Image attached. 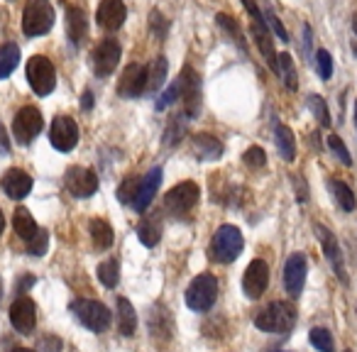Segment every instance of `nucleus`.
<instances>
[{"label": "nucleus", "mask_w": 357, "mask_h": 352, "mask_svg": "<svg viewBox=\"0 0 357 352\" xmlns=\"http://www.w3.org/2000/svg\"><path fill=\"white\" fill-rule=\"evenodd\" d=\"M186 113H181V115H172L169 118V125H167V130H164V144L167 147H174V144H178L181 142V137H184V132H186Z\"/></svg>", "instance_id": "c85d7f7f"}, {"label": "nucleus", "mask_w": 357, "mask_h": 352, "mask_svg": "<svg viewBox=\"0 0 357 352\" xmlns=\"http://www.w3.org/2000/svg\"><path fill=\"white\" fill-rule=\"evenodd\" d=\"M27 81L37 95H50L56 86V71L47 56L37 54L27 61Z\"/></svg>", "instance_id": "423d86ee"}, {"label": "nucleus", "mask_w": 357, "mask_h": 352, "mask_svg": "<svg viewBox=\"0 0 357 352\" xmlns=\"http://www.w3.org/2000/svg\"><path fill=\"white\" fill-rule=\"evenodd\" d=\"M215 20H218V25L223 27V30L230 32V37H233V42L240 47L243 52H248V47H245V40H243V32H240V27L233 22V17L225 15V13H220V15H215Z\"/></svg>", "instance_id": "c9c22d12"}, {"label": "nucleus", "mask_w": 357, "mask_h": 352, "mask_svg": "<svg viewBox=\"0 0 357 352\" xmlns=\"http://www.w3.org/2000/svg\"><path fill=\"white\" fill-rule=\"evenodd\" d=\"M42 128H45V120H42V113L35 105L20 108L15 120H13V132H15V139L20 144H30L42 132Z\"/></svg>", "instance_id": "6e6552de"}, {"label": "nucleus", "mask_w": 357, "mask_h": 352, "mask_svg": "<svg viewBox=\"0 0 357 352\" xmlns=\"http://www.w3.org/2000/svg\"><path fill=\"white\" fill-rule=\"evenodd\" d=\"M120 45L115 40H103L98 47H96L93 52V71L96 76H100V79H105V76H110L115 69H118L120 64Z\"/></svg>", "instance_id": "f8f14e48"}, {"label": "nucleus", "mask_w": 357, "mask_h": 352, "mask_svg": "<svg viewBox=\"0 0 357 352\" xmlns=\"http://www.w3.org/2000/svg\"><path fill=\"white\" fill-rule=\"evenodd\" d=\"M139 176H128V179L120 184L118 189V199L123 201V204H135V196H137V189H139Z\"/></svg>", "instance_id": "e433bc0d"}, {"label": "nucleus", "mask_w": 357, "mask_h": 352, "mask_svg": "<svg viewBox=\"0 0 357 352\" xmlns=\"http://www.w3.org/2000/svg\"><path fill=\"white\" fill-rule=\"evenodd\" d=\"M98 279L103 286L108 289H115V284H118L120 279V267H118V259H105V262L98 264Z\"/></svg>", "instance_id": "473e14b6"}, {"label": "nucleus", "mask_w": 357, "mask_h": 352, "mask_svg": "<svg viewBox=\"0 0 357 352\" xmlns=\"http://www.w3.org/2000/svg\"><path fill=\"white\" fill-rule=\"evenodd\" d=\"M137 238L139 243L144 245V247H154V245L159 243V238H162V230H159V223L152 218H142L137 225Z\"/></svg>", "instance_id": "2f4dec72"}, {"label": "nucleus", "mask_w": 357, "mask_h": 352, "mask_svg": "<svg viewBox=\"0 0 357 352\" xmlns=\"http://www.w3.org/2000/svg\"><path fill=\"white\" fill-rule=\"evenodd\" d=\"M306 272H308V264L306 257L301 252L291 254L287 259V267H284V286L291 296H298L303 291V284H306Z\"/></svg>", "instance_id": "a211bd4d"}, {"label": "nucleus", "mask_w": 357, "mask_h": 352, "mask_svg": "<svg viewBox=\"0 0 357 352\" xmlns=\"http://www.w3.org/2000/svg\"><path fill=\"white\" fill-rule=\"evenodd\" d=\"M308 108H311V113L316 115L323 128L331 125V113H328V105H326V100H323V95H308Z\"/></svg>", "instance_id": "f704fd0d"}, {"label": "nucleus", "mask_w": 357, "mask_h": 352, "mask_svg": "<svg viewBox=\"0 0 357 352\" xmlns=\"http://www.w3.org/2000/svg\"><path fill=\"white\" fill-rule=\"evenodd\" d=\"M89 230H91V240H93V245L98 250H108L110 245H113V228H110L105 220H100V218H96V220H91V225H89Z\"/></svg>", "instance_id": "cd10ccee"}, {"label": "nucleus", "mask_w": 357, "mask_h": 352, "mask_svg": "<svg viewBox=\"0 0 357 352\" xmlns=\"http://www.w3.org/2000/svg\"><path fill=\"white\" fill-rule=\"evenodd\" d=\"M316 66H318V76H321L323 81L331 79V74H333V59H331V54H328L326 49H318L316 52Z\"/></svg>", "instance_id": "ea45409f"}, {"label": "nucleus", "mask_w": 357, "mask_h": 352, "mask_svg": "<svg viewBox=\"0 0 357 352\" xmlns=\"http://www.w3.org/2000/svg\"><path fill=\"white\" fill-rule=\"evenodd\" d=\"M71 311H74L76 321L81 326H86L93 332H103L110 326V311L108 306H103L100 301H91V298H81V301L71 303Z\"/></svg>", "instance_id": "39448f33"}, {"label": "nucleus", "mask_w": 357, "mask_h": 352, "mask_svg": "<svg viewBox=\"0 0 357 352\" xmlns=\"http://www.w3.org/2000/svg\"><path fill=\"white\" fill-rule=\"evenodd\" d=\"M64 184L71 196H76V199H89V196H93L96 191H98V176L86 167H71L69 171H66Z\"/></svg>", "instance_id": "9d476101"}, {"label": "nucleus", "mask_w": 357, "mask_h": 352, "mask_svg": "<svg viewBox=\"0 0 357 352\" xmlns=\"http://www.w3.org/2000/svg\"><path fill=\"white\" fill-rule=\"evenodd\" d=\"M125 17H128V8L123 0H100L98 10H96V22L105 32L120 30L125 25Z\"/></svg>", "instance_id": "ddd939ff"}, {"label": "nucleus", "mask_w": 357, "mask_h": 352, "mask_svg": "<svg viewBox=\"0 0 357 352\" xmlns=\"http://www.w3.org/2000/svg\"><path fill=\"white\" fill-rule=\"evenodd\" d=\"M215 298H218V279L213 274H199L186 289V306L191 311L206 313L213 308Z\"/></svg>", "instance_id": "20e7f679"}, {"label": "nucleus", "mask_w": 357, "mask_h": 352, "mask_svg": "<svg viewBox=\"0 0 357 352\" xmlns=\"http://www.w3.org/2000/svg\"><path fill=\"white\" fill-rule=\"evenodd\" d=\"M118 330L125 337L135 335V330H137V313L128 298H118Z\"/></svg>", "instance_id": "5701e85b"}, {"label": "nucleus", "mask_w": 357, "mask_h": 352, "mask_svg": "<svg viewBox=\"0 0 357 352\" xmlns=\"http://www.w3.org/2000/svg\"><path fill=\"white\" fill-rule=\"evenodd\" d=\"M17 64H20V49H17V45L8 42V45L0 47V81L8 79L17 69Z\"/></svg>", "instance_id": "bb28decb"}, {"label": "nucleus", "mask_w": 357, "mask_h": 352, "mask_svg": "<svg viewBox=\"0 0 357 352\" xmlns=\"http://www.w3.org/2000/svg\"><path fill=\"white\" fill-rule=\"evenodd\" d=\"M3 191L13 201H22L32 191V176L22 169H8L3 176Z\"/></svg>", "instance_id": "6ab92c4d"}, {"label": "nucleus", "mask_w": 357, "mask_h": 352, "mask_svg": "<svg viewBox=\"0 0 357 352\" xmlns=\"http://www.w3.org/2000/svg\"><path fill=\"white\" fill-rule=\"evenodd\" d=\"M274 139H277V149L284 157V162H294V157H296V139H294L291 130H289L287 125H277Z\"/></svg>", "instance_id": "393cba45"}, {"label": "nucleus", "mask_w": 357, "mask_h": 352, "mask_svg": "<svg viewBox=\"0 0 357 352\" xmlns=\"http://www.w3.org/2000/svg\"><path fill=\"white\" fill-rule=\"evenodd\" d=\"M3 230H6V215H3V211H0V235H3Z\"/></svg>", "instance_id": "49530a36"}, {"label": "nucleus", "mask_w": 357, "mask_h": 352, "mask_svg": "<svg viewBox=\"0 0 357 352\" xmlns=\"http://www.w3.org/2000/svg\"><path fill=\"white\" fill-rule=\"evenodd\" d=\"M81 105H84V110L93 108V93H91V91H86V93H84V100H81Z\"/></svg>", "instance_id": "a18cd8bd"}, {"label": "nucleus", "mask_w": 357, "mask_h": 352, "mask_svg": "<svg viewBox=\"0 0 357 352\" xmlns=\"http://www.w3.org/2000/svg\"><path fill=\"white\" fill-rule=\"evenodd\" d=\"M296 323V308L289 301H274L255 316V326L264 332H289Z\"/></svg>", "instance_id": "f257e3e1"}, {"label": "nucleus", "mask_w": 357, "mask_h": 352, "mask_svg": "<svg viewBox=\"0 0 357 352\" xmlns=\"http://www.w3.org/2000/svg\"><path fill=\"white\" fill-rule=\"evenodd\" d=\"M355 125H357V100H355Z\"/></svg>", "instance_id": "3c124183"}, {"label": "nucleus", "mask_w": 357, "mask_h": 352, "mask_svg": "<svg viewBox=\"0 0 357 352\" xmlns=\"http://www.w3.org/2000/svg\"><path fill=\"white\" fill-rule=\"evenodd\" d=\"M164 81H167V59L157 56V59L152 61V66L147 69V91L149 93H157L164 86Z\"/></svg>", "instance_id": "7c9ffc66"}, {"label": "nucleus", "mask_w": 357, "mask_h": 352, "mask_svg": "<svg viewBox=\"0 0 357 352\" xmlns=\"http://www.w3.org/2000/svg\"><path fill=\"white\" fill-rule=\"evenodd\" d=\"M194 149L199 152L201 159H218L223 154V144H220L218 137L208 132H201L194 137Z\"/></svg>", "instance_id": "b1692460"}, {"label": "nucleus", "mask_w": 357, "mask_h": 352, "mask_svg": "<svg viewBox=\"0 0 357 352\" xmlns=\"http://www.w3.org/2000/svg\"><path fill=\"white\" fill-rule=\"evenodd\" d=\"M267 20H269V27H272L274 32H277V37L282 42H289V35H287V30H284V25H282V20H279L277 15H274L272 10H267Z\"/></svg>", "instance_id": "37998d69"}, {"label": "nucleus", "mask_w": 357, "mask_h": 352, "mask_svg": "<svg viewBox=\"0 0 357 352\" xmlns=\"http://www.w3.org/2000/svg\"><path fill=\"white\" fill-rule=\"evenodd\" d=\"M243 6H245V10H248L250 15H252L255 25H259V27H267V22H264L262 10H259V6H257V0H243Z\"/></svg>", "instance_id": "79ce46f5"}, {"label": "nucleus", "mask_w": 357, "mask_h": 352, "mask_svg": "<svg viewBox=\"0 0 357 352\" xmlns=\"http://www.w3.org/2000/svg\"><path fill=\"white\" fill-rule=\"evenodd\" d=\"M10 323L15 330H20L22 335L35 330L37 326V308L35 301L30 296H17L15 303L10 306Z\"/></svg>", "instance_id": "2eb2a0df"}, {"label": "nucleus", "mask_w": 357, "mask_h": 352, "mask_svg": "<svg viewBox=\"0 0 357 352\" xmlns=\"http://www.w3.org/2000/svg\"><path fill=\"white\" fill-rule=\"evenodd\" d=\"M274 74L282 76L284 86L289 91H296L298 89V79H296V66H294V59L289 54H279L277 56V71Z\"/></svg>", "instance_id": "c756f323"}, {"label": "nucleus", "mask_w": 357, "mask_h": 352, "mask_svg": "<svg viewBox=\"0 0 357 352\" xmlns=\"http://www.w3.org/2000/svg\"><path fill=\"white\" fill-rule=\"evenodd\" d=\"M352 30H355V35H357V15L352 17Z\"/></svg>", "instance_id": "de8ad7c7"}, {"label": "nucleus", "mask_w": 357, "mask_h": 352, "mask_svg": "<svg viewBox=\"0 0 357 352\" xmlns=\"http://www.w3.org/2000/svg\"><path fill=\"white\" fill-rule=\"evenodd\" d=\"M178 95H181V105H184L186 118H196L201 110V79L191 66H184L181 76H178Z\"/></svg>", "instance_id": "0eeeda50"}, {"label": "nucleus", "mask_w": 357, "mask_h": 352, "mask_svg": "<svg viewBox=\"0 0 357 352\" xmlns=\"http://www.w3.org/2000/svg\"><path fill=\"white\" fill-rule=\"evenodd\" d=\"M308 340H311V345L316 347L318 352H333V335L326 328H311Z\"/></svg>", "instance_id": "72a5a7b5"}, {"label": "nucleus", "mask_w": 357, "mask_h": 352, "mask_svg": "<svg viewBox=\"0 0 357 352\" xmlns=\"http://www.w3.org/2000/svg\"><path fill=\"white\" fill-rule=\"evenodd\" d=\"M159 184H162V169H159V167H154L147 176H142V181H139V189H137V196H135V204H132L139 213L149 208V204H152L154 196H157V191H159Z\"/></svg>", "instance_id": "aec40b11"}, {"label": "nucleus", "mask_w": 357, "mask_h": 352, "mask_svg": "<svg viewBox=\"0 0 357 352\" xmlns=\"http://www.w3.org/2000/svg\"><path fill=\"white\" fill-rule=\"evenodd\" d=\"M27 252L32 254V257H42V254L47 252V245H50V235H47V230H37V235L32 240H27Z\"/></svg>", "instance_id": "4c0bfd02"}, {"label": "nucleus", "mask_w": 357, "mask_h": 352, "mask_svg": "<svg viewBox=\"0 0 357 352\" xmlns=\"http://www.w3.org/2000/svg\"><path fill=\"white\" fill-rule=\"evenodd\" d=\"M0 298H3V279H0Z\"/></svg>", "instance_id": "8fccbe9b"}, {"label": "nucleus", "mask_w": 357, "mask_h": 352, "mask_svg": "<svg viewBox=\"0 0 357 352\" xmlns=\"http://www.w3.org/2000/svg\"><path fill=\"white\" fill-rule=\"evenodd\" d=\"M313 230H316L318 240H321L323 250H326V257H328V262L333 264V269H335L337 279H340V282L347 286V284H350V279H347L345 262H342V252H340V245H337L335 235H333L328 228H323V225H316V228H313Z\"/></svg>", "instance_id": "f3484780"}, {"label": "nucleus", "mask_w": 357, "mask_h": 352, "mask_svg": "<svg viewBox=\"0 0 357 352\" xmlns=\"http://www.w3.org/2000/svg\"><path fill=\"white\" fill-rule=\"evenodd\" d=\"M267 286H269V267L262 259L250 262V267L245 269V277H243V291L250 298H259L267 291Z\"/></svg>", "instance_id": "dca6fc26"}, {"label": "nucleus", "mask_w": 357, "mask_h": 352, "mask_svg": "<svg viewBox=\"0 0 357 352\" xmlns=\"http://www.w3.org/2000/svg\"><path fill=\"white\" fill-rule=\"evenodd\" d=\"M328 191L333 194V199H335V204L340 206L345 213H350V211H355L357 201H355V194H352V189L345 184V181L340 179H328Z\"/></svg>", "instance_id": "4be33fe9"}, {"label": "nucleus", "mask_w": 357, "mask_h": 352, "mask_svg": "<svg viewBox=\"0 0 357 352\" xmlns=\"http://www.w3.org/2000/svg\"><path fill=\"white\" fill-rule=\"evenodd\" d=\"M54 25V8L50 0H30L22 13V32L27 37L47 35Z\"/></svg>", "instance_id": "7ed1b4c3"}, {"label": "nucleus", "mask_w": 357, "mask_h": 352, "mask_svg": "<svg viewBox=\"0 0 357 352\" xmlns=\"http://www.w3.org/2000/svg\"><path fill=\"white\" fill-rule=\"evenodd\" d=\"M243 247H245V238L240 233V228H235V225H220L218 233L213 235V243H211V257L215 262L230 264L238 259Z\"/></svg>", "instance_id": "f03ea898"}, {"label": "nucleus", "mask_w": 357, "mask_h": 352, "mask_svg": "<svg viewBox=\"0 0 357 352\" xmlns=\"http://www.w3.org/2000/svg\"><path fill=\"white\" fill-rule=\"evenodd\" d=\"M328 147H331L333 152H335V157L340 159V162L345 164V167H350V164H352V157H350V152H347L345 142H342V139L337 137V135H331V137H328Z\"/></svg>", "instance_id": "58836bf2"}, {"label": "nucleus", "mask_w": 357, "mask_h": 352, "mask_svg": "<svg viewBox=\"0 0 357 352\" xmlns=\"http://www.w3.org/2000/svg\"><path fill=\"white\" fill-rule=\"evenodd\" d=\"M13 225H15V233H17V238L20 240H32L37 235V223H35V218L30 215V211L27 208H17L15 211V215H13Z\"/></svg>", "instance_id": "a878e982"}, {"label": "nucleus", "mask_w": 357, "mask_h": 352, "mask_svg": "<svg viewBox=\"0 0 357 352\" xmlns=\"http://www.w3.org/2000/svg\"><path fill=\"white\" fill-rule=\"evenodd\" d=\"M144 91H147V66H142V64L125 66L123 76H120V84H118V93L123 95V98H137Z\"/></svg>", "instance_id": "4468645a"}, {"label": "nucleus", "mask_w": 357, "mask_h": 352, "mask_svg": "<svg viewBox=\"0 0 357 352\" xmlns=\"http://www.w3.org/2000/svg\"><path fill=\"white\" fill-rule=\"evenodd\" d=\"M199 196H201L199 186H196L194 181H184V184L174 186V189L164 196V208L176 215L189 213V211L199 204Z\"/></svg>", "instance_id": "1a4fd4ad"}, {"label": "nucleus", "mask_w": 357, "mask_h": 352, "mask_svg": "<svg viewBox=\"0 0 357 352\" xmlns=\"http://www.w3.org/2000/svg\"><path fill=\"white\" fill-rule=\"evenodd\" d=\"M243 159H245V164H248V167H252V169L264 167V164H267V154H264L262 147H250L248 152H245Z\"/></svg>", "instance_id": "a19ab883"}, {"label": "nucleus", "mask_w": 357, "mask_h": 352, "mask_svg": "<svg viewBox=\"0 0 357 352\" xmlns=\"http://www.w3.org/2000/svg\"><path fill=\"white\" fill-rule=\"evenodd\" d=\"M86 32H89V27H86L84 10H81V8L69 6L66 8V35H69L71 45L79 47L81 42L86 40Z\"/></svg>", "instance_id": "412c9836"}, {"label": "nucleus", "mask_w": 357, "mask_h": 352, "mask_svg": "<svg viewBox=\"0 0 357 352\" xmlns=\"http://www.w3.org/2000/svg\"><path fill=\"white\" fill-rule=\"evenodd\" d=\"M347 352H350V350H347Z\"/></svg>", "instance_id": "603ef678"}, {"label": "nucleus", "mask_w": 357, "mask_h": 352, "mask_svg": "<svg viewBox=\"0 0 357 352\" xmlns=\"http://www.w3.org/2000/svg\"><path fill=\"white\" fill-rule=\"evenodd\" d=\"M50 139H52V147L59 149V152H71L79 142V128L76 123L69 118V115H59L54 118L50 130Z\"/></svg>", "instance_id": "9b49d317"}, {"label": "nucleus", "mask_w": 357, "mask_h": 352, "mask_svg": "<svg viewBox=\"0 0 357 352\" xmlns=\"http://www.w3.org/2000/svg\"><path fill=\"white\" fill-rule=\"evenodd\" d=\"M13 352H35V350H27V347H17V350H13Z\"/></svg>", "instance_id": "09e8293b"}, {"label": "nucleus", "mask_w": 357, "mask_h": 352, "mask_svg": "<svg viewBox=\"0 0 357 352\" xmlns=\"http://www.w3.org/2000/svg\"><path fill=\"white\" fill-rule=\"evenodd\" d=\"M176 95H178V84H174L172 89L162 95V100H157V110H164L169 103H174V100H176Z\"/></svg>", "instance_id": "c03bdc74"}]
</instances>
